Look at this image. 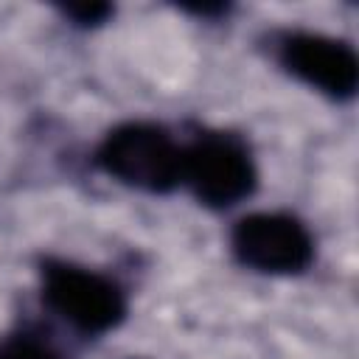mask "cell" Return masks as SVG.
<instances>
[{
	"label": "cell",
	"mask_w": 359,
	"mask_h": 359,
	"mask_svg": "<svg viewBox=\"0 0 359 359\" xmlns=\"http://www.w3.org/2000/svg\"><path fill=\"white\" fill-rule=\"evenodd\" d=\"M36 278L42 306L84 339L107 337L129 317L126 286L101 269L59 255H42L36 261Z\"/></svg>",
	"instance_id": "1"
},
{
	"label": "cell",
	"mask_w": 359,
	"mask_h": 359,
	"mask_svg": "<svg viewBox=\"0 0 359 359\" xmlns=\"http://www.w3.org/2000/svg\"><path fill=\"white\" fill-rule=\"evenodd\" d=\"M93 163L123 188L168 196L182 182V140L157 121H121L104 132Z\"/></svg>",
	"instance_id": "2"
},
{
	"label": "cell",
	"mask_w": 359,
	"mask_h": 359,
	"mask_svg": "<svg viewBox=\"0 0 359 359\" xmlns=\"http://www.w3.org/2000/svg\"><path fill=\"white\" fill-rule=\"evenodd\" d=\"M208 210H230L258 188V165L247 137L230 129H196L182 143V182Z\"/></svg>",
	"instance_id": "3"
},
{
	"label": "cell",
	"mask_w": 359,
	"mask_h": 359,
	"mask_svg": "<svg viewBox=\"0 0 359 359\" xmlns=\"http://www.w3.org/2000/svg\"><path fill=\"white\" fill-rule=\"evenodd\" d=\"M227 244L238 266L272 278L303 275L317 255L314 233L289 210H252L238 216Z\"/></svg>",
	"instance_id": "4"
},
{
	"label": "cell",
	"mask_w": 359,
	"mask_h": 359,
	"mask_svg": "<svg viewBox=\"0 0 359 359\" xmlns=\"http://www.w3.org/2000/svg\"><path fill=\"white\" fill-rule=\"evenodd\" d=\"M272 56L286 76L331 101H351L356 95L359 59L348 39L306 28H286L272 34Z\"/></svg>",
	"instance_id": "5"
},
{
	"label": "cell",
	"mask_w": 359,
	"mask_h": 359,
	"mask_svg": "<svg viewBox=\"0 0 359 359\" xmlns=\"http://www.w3.org/2000/svg\"><path fill=\"white\" fill-rule=\"evenodd\" d=\"M0 359H73L39 323H17L0 334Z\"/></svg>",
	"instance_id": "6"
},
{
	"label": "cell",
	"mask_w": 359,
	"mask_h": 359,
	"mask_svg": "<svg viewBox=\"0 0 359 359\" xmlns=\"http://www.w3.org/2000/svg\"><path fill=\"white\" fill-rule=\"evenodd\" d=\"M59 14L76 28H98L115 14V8L109 3H62Z\"/></svg>",
	"instance_id": "7"
},
{
	"label": "cell",
	"mask_w": 359,
	"mask_h": 359,
	"mask_svg": "<svg viewBox=\"0 0 359 359\" xmlns=\"http://www.w3.org/2000/svg\"><path fill=\"white\" fill-rule=\"evenodd\" d=\"M180 8L188 11V14H196L202 20H216V17H224L230 11L227 3H182Z\"/></svg>",
	"instance_id": "8"
}]
</instances>
